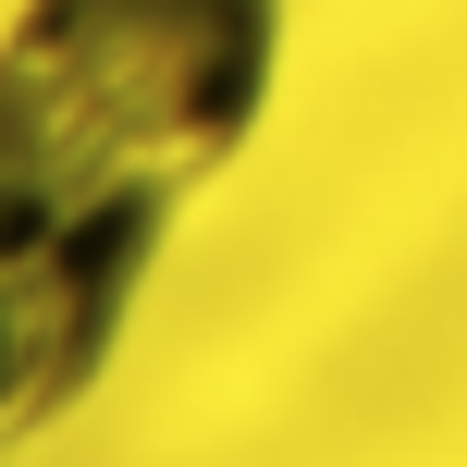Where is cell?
I'll use <instances>...</instances> for the list:
<instances>
[{
	"label": "cell",
	"instance_id": "6da1fadb",
	"mask_svg": "<svg viewBox=\"0 0 467 467\" xmlns=\"http://www.w3.org/2000/svg\"><path fill=\"white\" fill-rule=\"evenodd\" d=\"M296 0L0 13V467L111 381L172 222L258 148Z\"/></svg>",
	"mask_w": 467,
	"mask_h": 467
}]
</instances>
